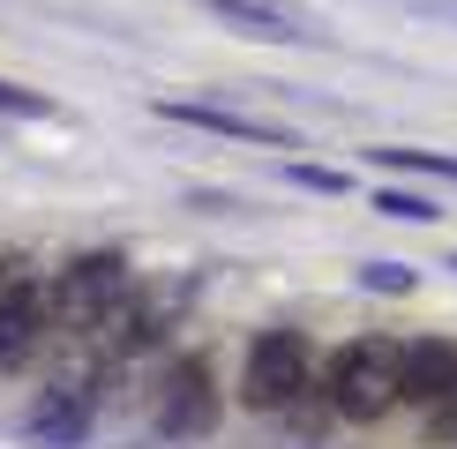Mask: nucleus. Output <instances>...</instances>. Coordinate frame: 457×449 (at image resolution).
<instances>
[{"instance_id": "f257e3e1", "label": "nucleus", "mask_w": 457, "mask_h": 449, "mask_svg": "<svg viewBox=\"0 0 457 449\" xmlns=\"http://www.w3.org/2000/svg\"><path fill=\"white\" fill-rule=\"evenodd\" d=\"M397 374H405V345L390 337H353L330 360V404L337 420H383L397 404Z\"/></svg>"}, {"instance_id": "f03ea898", "label": "nucleus", "mask_w": 457, "mask_h": 449, "mask_svg": "<svg viewBox=\"0 0 457 449\" xmlns=\"http://www.w3.org/2000/svg\"><path fill=\"white\" fill-rule=\"evenodd\" d=\"M315 382V345L300 330H262L247 345V367H240V404L247 412H285L300 404Z\"/></svg>"}, {"instance_id": "7ed1b4c3", "label": "nucleus", "mask_w": 457, "mask_h": 449, "mask_svg": "<svg viewBox=\"0 0 457 449\" xmlns=\"http://www.w3.org/2000/svg\"><path fill=\"white\" fill-rule=\"evenodd\" d=\"M128 292H136V285H128V262L120 255H75L46 299H53V322H61V330H83L90 337V330H105V314L120 307Z\"/></svg>"}, {"instance_id": "20e7f679", "label": "nucleus", "mask_w": 457, "mask_h": 449, "mask_svg": "<svg viewBox=\"0 0 457 449\" xmlns=\"http://www.w3.org/2000/svg\"><path fill=\"white\" fill-rule=\"evenodd\" d=\"M46 322H53V299L30 277V255H0V367L37 360Z\"/></svg>"}, {"instance_id": "39448f33", "label": "nucleus", "mask_w": 457, "mask_h": 449, "mask_svg": "<svg viewBox=\"0 0 457 449\" xmlns=\"http://www.w3.org/2000/svg\"><path fill=\"white\" fill-rule=\"evenodd\" d=\"M90 420H98V389L68 374V382L37 389V404L23 412V435H30V442H53V449H68V442H83V435H90Z\"/></svg>"}, {"instance_id": "423d86ee", "label": "nucleus", "mask_w": 457, "mask_h": 449, "mask_svg": "<svg viewBox=\"0 0 457 449\" xmlns=\"http://www.w3.org/2000/svg\"><path fill=\"white\" fill-rule=\"evenodd\" d=\"M218 420V389H211V367L203 360H180L173 374H165V397H158V427L165 435H211Z\"/></svg>"}, {"instance_id": "0eeeda50", "label": "nucleus", "mask_w": 457, "mask_h": 449, "mask_svg": "<svg viewBox=\"0 0 457 449\" xmlns=\"http://www.w3.org/2000/svg\"><path fill=\"white\" fill-rule=\"evenodd\" d=\"M211 15L225 23H240L247 37H278V45H300V37H315V15L300 8V0H203Z\"/></svg>"}, {"instance_id": "6e6552de", "label": "nucleus", "mask_w": 457, "mask_h": 449, "mask_svg": "<svg viewBox=\"0 0 457 449\" xmlns=\"http://www.w3.org/2000/svg\"><path fill=\"white\" fill-rule=\"evenodd\" d=\"M165 120H187V127H211V135H233V143H270V150H293V135L270 120H247L233 105H195V98H158Z\"/></svg>"}, {"instance_id": "1a4fd4ad", "label": "nucleus", "mask_w": 457, "mask_h": 449, "mask_svg": "<svg viewBox=\"0 0 457 449\" xmlns=\"http://www.w3.org/2000/svg\"><path fill=\"white\" fill-rule=\"evenodd\" d=\"M397 397L412 404H435V397H457V352L450 345H405V374H397Z\"/></svg>"}, {"instance_id": "9d476101", "label": "nucleus", "mask_w": 457, "mask_h": 449, "mask_svg": "<svg viewBox=\"0 0 457 449\" xmlns=\"http://www.w3.org/2000/svg\"><path fill=\"white\" fill-rule=\"evenodd\" d=\"M375 210H383V217H405V224H435V217H443V210H435L428 195H405V187H390V195H375Z\"/></svg>"}, {"instance_id": "9b49d317", "label": "nucleus", "mask_w": 457, "mask_h": 449, "mask_svg": "<svg viewBox=\"0 0 457 449\" xmlns=\"http://www.w3.org/2000/svg\"><path fill=\"white\" fill-rule=\"evenodd\" d=\"M383 165H412V173H435V180H457V158H443V150H375Z\"/></svg>"}, {"instance_id": "f8f14e48", "label": "nucleus", "mask_w": 457, "mask_h": 449, "mask_svg": "<svg viewBox=\"0 0 457 449\" xmlns=\"http://www.w3.org/2000/svg\"><path fill=\"white\" fill-rule=\"evenodd\" d=\"M368 292H412V270H397V262H375V270H368Z\"/></svg>"}, {"instance_id": "ddd939ff", "label": "nucleus", "mask_w": 457, "mask_h": 449, "mask_svg": "<svg viewBox=\"0 0 457 449\" xmlns=\"http://www.w3.org/2000/svg\"><path fill=\"white\" fill-rule=\"evenodd\" d=\"M300 187H322V195H345V173H322V165H293Z\"/></svg>"}, {"instance_id": "4468645a", "label": "nucleus", "mask_w": 457, "mask_h": 449, "mask_svg": "<svg viewBox=\"0 0 457 449\" xmlns=\"http://www.w3.org/2000/svg\"><path fill=\"white\" fill-rule=\"evenodd\" d=\"M0 112H53L37 90H15V83H0Z\"/></svg>"}]
</instances>
